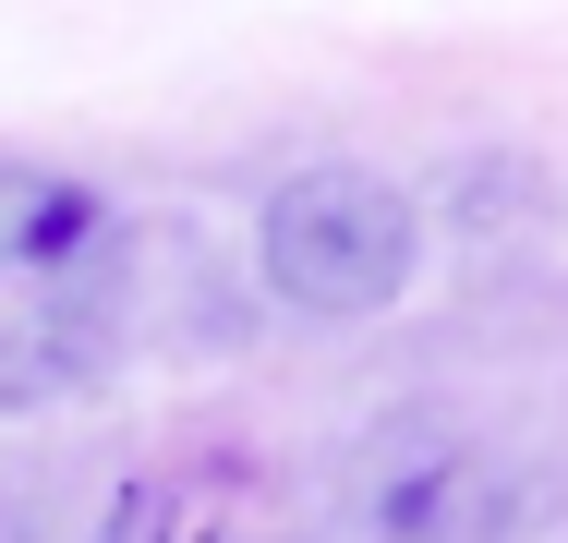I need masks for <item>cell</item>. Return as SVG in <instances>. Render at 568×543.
I'll use <instances>...</instances> for the list:
<instances>
[{"mask_svg": "<svg viewBox=\"0 0 568 543\" xmlns=\"http://www.w3.org/2000/svg\"><path fill=\"white\" fill-rule=\"evenodd\" d=\"M98 543H315V520L254 447H182L121 483Z\"/></svg>", "mask_w": 568, "mask_h": 543, "instance_id": "277c9868", "label": "cell"}, {"mask_svg": "<svg viewBox=\"0 0 568 543\" xmlns=\"http://www.w3.org/2000/svg\"><path fill=\"white\" fill-rule=\"evenodd\" d=\"M520 520H532V483L484 434L412 423L363 459V532L375 543H508Z\"/></svg>", "mask_w": 568, "mask_h": 543, "instance_id": "3957f363", "label": "cell"}, {"mask_svg": "<svg viewBox=\"0 0 568 543\" xmlns=\"http://www.w3.org/2000/svg\"><path fill=\"white\" fill-rule=\"evenodd\" d=\"M121 278L133 254L110 194L0 157V411L73 399L121 350Z\"/></svg>", "mask_w": 568, "mask_h": 543, "instance_id": "6da1fadb", "label": "cell"}, {"mask_svg": "<svg viewBox=\"0 0 568 543\" xmlns=\"http://www.w3.org/2000/svg\"><path fill=\"white\" fill-rule=\"evenodd\" d=\"M254 266L291 315L315 326H363L387 315L424 266V217L387 170H351V157H315L266 194V229H254Z\"/></svg>", "mask_w": 568, "mask_h": 543, "instance_id": "7a4b0ae2", "label": "cell"}]
</instances>
